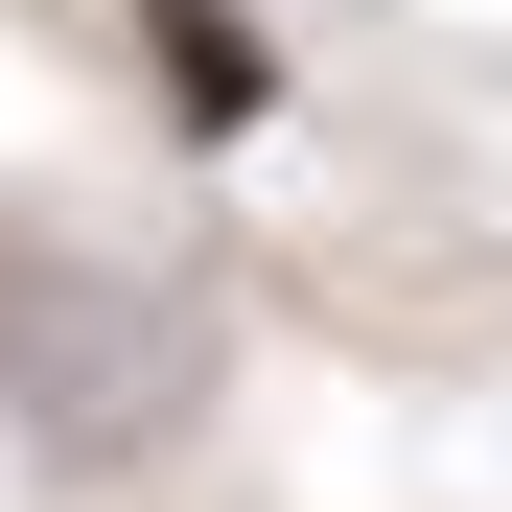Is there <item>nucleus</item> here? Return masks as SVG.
I'll list each match as a JSON object with an SVG mask.
<instances>
[{
  "mask_svg": "<svg viewBox=\"0 0 512 512\" xmlns=\"http://www.w3.org/2000/svg\"><path fill=\"white\" fill-rule=\"evenodd\" d=\"M163 70H187V117H256V47H233V0H140Z\"/></svg>",
  "mask_w": 512,
  "mask_h": 512,
  "instance_id": "obj_1",
  "label": "nucleus"
}]
</instances>
